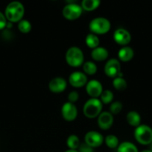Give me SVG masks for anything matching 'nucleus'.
I'll return each mask as SVG.
<instances>
[{
    "label": "nucleus",
    "instance_id": "nucleus-1",
    "mask_svg": "<svg viewBox=\"0 0 152 152\" xmlns=\"http://www.w3.org/2000/svg\"><path fill=\"white\" fill-rule=\"evenodd\" d=\"M24 13L25 8L23 4L19 1H12L6 7L4 16L10 22H17L22 20Z\"/></svg>",
    "mask_w": 152,
    "mask_h": 152
},
{
    "label": "nucleus",
    "instance_id": "nucleus-2",
    "mask_svg": "<svg viewBox=\"0 0 152 152\" xmlns=\"http://www.w3.org/2000/svg\"><path fill=\"white\" fill-rule=\"evenodd\" d=\"M102 110V102L98 99L91 98L83 105V114L87 118L92 119L98 117Z\"/></svg>",
    "mask_w": 152,
    "mask_h": 152
},
{
    "label": "nucleus",
    "instance_id": "nucleus-3",
    "mask_svg": "<svg viewBox=\"0 0 152 152\" xmlns=\"http://www.w3.org/2000/svg\"><path fill=\"white\" fill-rule=\"evenodd\" d=\"M84 56L83 51L77 47H71L66 53V61L69 66L77 68L83 64Z\"/></svg>",
    "mask_w": 152,
    "mask_h": 152
},
{
    "label": "nucleus",
    "instance_id": "nucleus-4",
    "mask_svg": "<svg viewBox=\"0 0 152 152\" xmlns=\"http://www.w3.org/2000/svg\"><path fill=\"white\" fill-rule=\"evenodd\" d=\"M134 137L139 143L149 145L152 142V129L146 125H140L136 129Z\"/></svg>",
    "mask_w": 152,
    "mask_h": 152
},
{
    "label": "nucleus",
    "instance_id": "nucleus-5",
    "mask_svg": "<svg viewBox=\"0 0 152 152\" xmlns=\"http://www.w3.org/2000/svg\"><path fill=\"white\" fill-rule=\"evenodd\" d=\"M89 28L93 34H104L110 31V23L106 18L97 17L91 21Z\"/></svg>",
    "mask_w": 152,
    "mask_h": 152
},
{
    "label": "nucleus",
    "instance_id": "nucleus-6",
    "mask_svg": "<svg viewBox=\"0 0 152 152\" xmlns=\"http://www.w3.org/2000/svg\"><path fill=\"white\" fill-rule=\"evenodd\" d=\"M82 10L83 9L81 6L74 3H70L63 7L62 13L65 19L68 20H75L82 14Z\"/></svg>",
    "mask_w": 152,
    "mask_h": 152
},
{
    "label": "nucleus",
    "instance_id": "nucleus-7",
    "mask_svg": "<svg viewBox=\"0 0 152 152\" xmlns=\"http://www.w3.org/2000/svg\"><path fill=\"white\" fill-rule=\"evenodd\" d=\"M104 73L107 77L110 78L118 77L121 73L120 62L116 59H109L104 66Z\"/></svg>",
    "mask_w": 152,
    "mask_h": 152
},
{
    "label": "nucleus",
    "instance_id": "nucleus-8",
    "mask_svg": "<svg viewBox=\"0 0 152 152\" xmlns=\"http://www.w3.org/2000/svg\"><path fill=\"white\" fill-rule=\"evenodd\" d=\"M85 143L87 144L92 148H97L102 145L104 142V137L98 132L95 131H91L87 132L84 137Z\"/></svg>",
    "mask_w": 152,
    "mask_h": 152
},
{
    "label": "nucleus",
    "instance_id": "nucleus-9",
    "mask_svg": "<svg viewBox=\"0 0 152 152\" xmlns=\"http://www.w3.org/2000/svg\"><path fill=\"white\" fill-rule=\"evenodd\" d=\"M61 114L65 120L69 122L73 121L77 116V109L73 103L67 102L64 103L61 109Z\"/></svg>",
    "mask_w": 152,
    "mask_h": 152
},
{
    "label": "nucleus",
    "instance_id": "nucleus-10",
    "mask_svg": "<svg viewBox=\"0 0 152 152\" xmlns=\"http://www.w3.org/2000/svg\"><path fill=\"white\" fill-rule=\"evenodd\" d=\"M86 93L92 98H97L101 96L103 92L102 85L98 80H92L88 82L86 85Z\"/></svg>",
    "mask_w": 152,
    "mask_h": 152
},
{
    "label": "nucleus",
    "instance_id": "nucleus-11",
    "mask_svg": "<svg viewBox=\"0 0 152 152\" xmlns=\"http://www.w3.org/2000/svg\"><path fill=\"white\" fill-rule=\"evenodd\" d=\"M113 39L120 45H126L129 44L131 40V34L127 30L119 28L113 34Z\"/></svg>",
    "mask_w": 152,
    "mask_h": 152
},
{
    "label": "nucleus",
    "instance_id": "nucleus-12",
    "mask_svg": "<svg viewBox=\"0 0 152 152\" xmlns=\"http://www.w3.org/2000/svg\"><path fill=\"white\" fill-rule=\"evenodd\" d=\"M70 85L75 88H80L87 83V77L83 73L75 71L70 74L69 77Z\"/></svg>",
    "mask_w": 152,
    "mask_h": 152
},
{
    "label": "nucleus",
    "instance_id": "nucleus-13",
    "mask_svg": "<svg viewBox=\"0 0 152 152\" xmlns=\"http://www.w3.org/2000/svg\"><path fill=\"white\" fill-rule=\"evenodd\" d=\"M113 123V114L110 112H102L98 117V127L102 130L110 129Z\"/></svg>",
    "mask_w": 152,
    "mask_h": 152
},
{
    "label": "nucleus",
    "instance_id": "nucleus-14",
    "mask_svg": "<svg viewBox=\"0 0 152 152\" xmlns=\"http://www.w3.org/2000/svg\"><path fill=\"white\" fill-rule=\"evenodd\" d=\"M66 81L62 77H55L52 79L49 84V90L53 93H61L66 88Z\"/></svg>",
    "mask_w": 152,
    "mask_h": 152
},
{
    "label": "nucleus",
    "instance_id": "nucleus-15",
    "mask_svg": "<svg viewBox=\"0 0 152 152\" xmlns=\"http://www.w3.org/2000/svg\"><path fill=\"white\" fill-rule=\"evenodd\" d=\"M108 50L103 47H98L92 49L91 56L95 61H104L108 57Z\"/></svg>",
    "mask_w": 152,
    "mask_h": 152
},
{
    "label": "nucleus",
    "instance_id": "nucleus-16",
    "mask_svg": "<svg viewBox=\"0 0 152 152\" xmlns=\"http://www.w3.org/2000/svg\"><path fill=\"white\" fill-rule=\"evenodd\" d=\"M134 50L131 48L126 46V47L122 48L119 50L118 56H119V59L122 62H129L134 57Z\"/></svg>",
    "mask_w": 152,
    "mask_h": 152
},
{
    "label": "nucleus",
    "instance_id": "nucleus-17",
    "mask_svg": "<svg viewBox=\"0 0 152 152\" xmlns=\"http://www.w3.org/2000/svg\"><path fill=\"white\" fill-rule=\"evenodd\" d=\"M127 122L128 124L134 127H138L140 126V122H141V117L140 115L137 111H130L127 114Z\"/></svg>",
    "mask_w": 152,
    "mask_h": 152
},
{
    "label": "nucleus",
    "instance_id": "nucleus-18",
    "mask_svg": "<svg viewBox=\"0 0 152 152\" xmlns=\"http://www.w3.org/2000/svg\"><path fill=\"white\" fill-rule=\"evenodd\" d=\"M101 1L98 0H83L81 2V7L86 11H92L98 7Z\"/></svg>",
    "mask_w": 152,
    "mask_h": 152
},
{
    "label": "nucleus",
    "instance_id": "nucleus-19",
    "mask_svg": "<svg viewBox=\"0 0 152 152\" xmlns=\"http://www.w3.org/2000/svg\"><path fill=\"white\" fill-rule=\"evenodd\" d=\"M85 42L88 47L92 49H95L99 45V39L95 34H89L86 36Z\"/></svg>",
    "mask_w": 152,
    "mask_h": 152
},
{
    "label": "nucleus",
    "instance_id": "nucleus-20",
    "mask_svg": "<svg viewBox=\"0 0 152 152\" xmlns=\"http://www.w3.org/2000/svg\"><path fill=\"white\" fill-rule=\"evenodd\" d=\"M117 152H138L135 145L130 142H124L119 145Z\"/></svg>",
    "mask_w": 152,
    "mask_h": 152
},
{
    "label": "nucleus",
    "instance_id": "nucleus-21",
    "mask_svg": "<svg viewBox=\"0 0 152 152\" xmlns=\"http://www.w3.org/2000/svg\"><path fill=\"white\" fill-rule=\"evenodd\" d=\"M67 146L69 148V149L72 150H76L77 148H79L80 146V140H79L78 137L76 136L75 134H72L69 136L68 139L66 141Z\"/></svg>",
    "mask_w": 152,
    "mask_h": 152
},
{
    "label": "nucleus",
    "instance_id": "nucleus-22",
    "mask_svg": "<svg viewBox=\"0 0 152 152\" xmlns=\"http://www.w3.org/2000/svg\"><path fill=\"white\" fill-rule=\"evenodd\" d=\"M113 86L116 90L125 91L127 88V82L122 77H116L113 81Z\"/></svg>",
    "mask_w": 152,
    "mask_h": 152
},
{
    "label": "nucleus",
    "instance_id": "nucleus-23",
    "mask_svg": "<svg viewBox=\"0 0 152 152\" xmlns=\"http://www.w3.org/2000/svg\"><path fill=\"white\" fill-rule=\"evenodd\" d=\"M83 71L88 75H93L97 72V66L94 62H86L83 65Z\"/></svg>",
    "mask_w": 152,
    "mask_h": 152
},
{
    "label": "nucleus",
    "instance_id": "nucleus-24",
    "mask_svg": "<svg viewBox=\"0 0 152 152\" xmlns=\"http://www.w3.org/2000/svg\"><path fill=\"white\" fill-rule=\"evenodd\" d=\"M105 143L110 148H116L119 145V139L115 135H108L105 138Z\"/></svg>",
    "mask_w": 152,
    "mask_h": 152
},
{
    "label": "nucleus",
    "instance_id": "nucleus-25",
    "mask_svg": "<svg viewBox=\"0 0 152 152\" xmlns=\"http://www.w3.org/2000/svg\"><path fill=\"white\" fill-rule=\"evenodd\" d=\"M100 96H101V102L104 104L110 103L113 99V94L110 90L103 91Z\"/></svg>",
    "mask_w": 152,
    "mask_h": 152
},
{
    "label": "nucleus",
    "instance_id": "nucleus-26",
    "mask_svg": "<svg viewBox=\"0 0 152 152\" xmlns=\"http://www.w3.org/2000/svg\"><path fill=\"white\" fill-rule=\"evenodd\" d=\"M18 28L19 31L23 34H28L31 30V25L28 20H21L18 24Z\"/></svg>",
    "mask_w": 152,
    "mask_h": 152
},
{
    "label": "nucleus",
    "instance_id": "nucleus-27",
    "mask_svg": "<svg viewBox=\"0 0 152 152\" xmlns=\"http://www.w3.org/2000/svg\"><path fill=\"white\" fill-rule=\"evenodd\" d=\"M122 109V104L119 101L113 102L110 107V111L112 114H118Z\"/></svg>",
    "mask_w": 152,
    "mask_h": 152
},
{
    "label": "nucleus",
    "instance_id": "nucleus-28",
    "mask_svg": "<svg viewBox=\"0 0 152 152\" xmlns=\"http://www.w3.org/2000/svg\"><path fill=\"white\" fill-rule=\"evenodd\" d=\"M79 95L77 91H71L69 94L68 96V100L69 102H71V103L74 104V102H77L78 100Z\"/></svg>",
    "mask_w": 152,
    "mask_h": 152
},
{
    "label": "nucleus",
    "instance_id": "nucleus-29",
    "mask_svg": "<svg viewBox=\"0 0 152 152\" xmlns=\"http://www.w3.org/2000/svg\"><path fill=\"white\" fill-rule=\"evenodd\" d=\"M78 149V152H93V148H92L86 143L80 144Z\"/></svg>",
    "mask_w": 152,
    "mask_h": 152
},
{
    "label": "nucleus",
    "instance_id": "nucleus-30",
    "mask_svg": "<svg viewBox=\"0 0 152 152\" xmlns=\"http://www.w3.org/2000/svg\"><path fill=\"white\" fill-rule=\"evenodd\" d=\"M7 19L5 16L0 11V30H2L7 26Z\"/></svg>",
    "mask_w": 152,
    "mask_h": 152
},
{
    "label": "nucleus",
    "instance_id": "nucleus-31",
    "mask_svg": "<svg viewBox=\"0 0 152 152\" xmlns=\"http://www.w3.org/2000/svg\"><path fill=\"white\" fill-rule=\"evenodd\" d=\"M65 152H78L77 151H76V150H72V149H69V150H67Z\"/></svg>",
    "mask_w": 152,
    "mask_h": 152
},
{
    "label": "nucleus",
    "instance_id": "nucleus-32",
    "mask_svg": "<svg viewBox=\"0 0 152 152\" xmlns=\"http://www.w3.org/2000/svg\"><path fill=\"white\" fill-rule=\"evenodd\" d=\"M142 152H152L151 150H144V151H142Z\"/></svg>",
    "mask_w": 152,
    "mask_h": 152
},
{
    "label": "nucleus",
    "instance_id": "nucleus-33",
    "mask_svg": "<svg viewBox=\"0 0 152 152\" xmlns=\"http://www.w3.org/2000/svg\"><path fill=\"white\" fill-rule=\"evenodd\" d=\"M150 150L152 151V142H151V143L150 144Z\"/></svg>",
    "mask_w": 152,
    "mask_h": 152
}]
</instances>
